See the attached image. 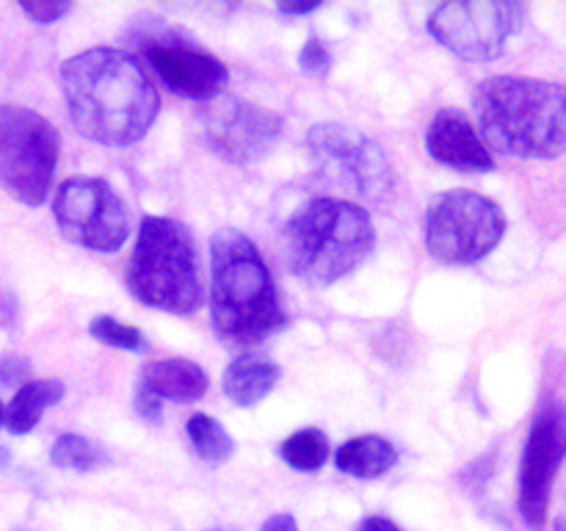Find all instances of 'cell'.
Here are the masks:
<instances>
[{"label": "cell", "instance_id": "25", "mask_svg": "<svg viewBox=\"0 0 566 531\" xmlns=\"http://www.w3.org/2000/svg\"><path fill=\"white\" fill-rule=\"evenodd\" d=\"M136 409L142 418L155 420V424L164 418V402H160L155 393H149L147 387H142V385H138V391H136Z\"/></svg>", "mask_w": 566, "mask_h": 531}, {"label": "cell", "instance_id": "13", "mask_svg": "<svg viewBox=\"0 0 566 531\" xmlns=\"http://www.w3.org/2000/svg\"><path fill=\"white\" fill-rule=\"evenodd\" d=\"M566 459V409L545 404L531 424L520 468V514L531 531H542L551 509L553 481Z\"/></svg>", "mask_w": 566, "mask_h": 531}, {"label": "cell", "instance_id": "4", "mask_svg": "<svg viewBox=\"0 0 566 531\" xmlns=\"http://www.w3.org/2000/svg\"><path fill=\"white\" fill-rule=\"evenodd\" d=\"M374 219L352 199H307L282 230L287 269L310 285L343 280L374 252Z\"/></svg>", "mask_w": 566, "mask_h": 531}, {"label": "cell", "instance_id": "21", "mask_svg": "<svg viewBox=\"0 0 566 531\" xmlns=\"http://www.w3.org/2000/svg\"><path fill=\"white\" fill-rule=\"evenodd\" d=\"M50 459H53V465H59V468L83 473V470L99 468V465L105 462V451L97 446V442L88 440V437L75 435V431H66V435H61L59 440L53 442V448H50Z\"/></svg>", "mask_w": 566, "mask_h": 531}, {"label": "cell", "instance_id": "3", "mask_svg": "<svg viewBox=\"0 0 566 531\" xmlns=\"http://www.w3.org/2000/svg\"><path fill=\"white\" fill-rule=\"evenodd\" d=\"M210 321L232 346H254L285 326L274 277L252 238L224 227L210 238Z\"/></svg>", "mask_w": 566, "mask_h": 531}, {"label": "cell", "instance_id": "31", "mask_svg": "<svg viewBox=\"0 0 566 531\" xmlns=\"http://www.w3.org/2000/svg\"><path fill=\"white\" fill-rule=\"evenodd\" d=\"M3 418H6V407H3V402H0V426H3Z\"/></svg>", "mask_w": 566, "mask_h": 531}, {"label": "cell", "instance_id": "20", "mask_svg": "<svg viewBox=\"0 0 566 531\" xmlns=\"http://www.w3.org/2000/svg\"><path fill=\"white\" fill-rule=\"evenodd\" d=\"M282 459L291 465L293 470H304V473H315L329 459V437L318 426H307L287 437L280 446Z\"/></svg>", "mask_w": 566, "mask_h": 531}, {"label": "cell", "instance_id": "1", "mask_svg": "<svg viewBox=\"0 0 566 531\" xmlns=\"http://www.w3.org/2000/svg\"><path fill=\"white\" fill-rule=\"evenodd\" d=\"M61 88L77 133L105 147L142 142L160 108L142 61L119 48H88L66 59Z\"/></svg>", "mask_w": 566, "mask_h": 531}, {"label": "cell", "instance_id": "18", "mask_svg": "<svg viewBox=\"0 0 566 531\" xmlns=\"http://www.w3.org/2000/svg\"><path fill=\"white\" fill-rule=\"evenodd\" d=\"M335 462L348 476H357V479H379L387 470L396 468L398 448L381 435H359L337 448Z\"/></svg>", "mask_w": 566, "mask_h": 531}, {"label": "cell", "instance_id": "10", "mask_svg": "<svg viewBox=\"0 0 566 531\" xmlns=\"http://www.w3.org/2000/svg\"><path fill=\"white\" fill-rule=\"evenodd\" d=\"M59 230L77 247L116 252L130 236V214L119 194L99 177H70L53 199Z\"/></svg>", "mask_w": 566, "mask_h": 531}, {"label": "cell", "instance_id": "5", "mask_svg": "<svg viewBox=\"0 0 566 531\" xmlns=\"http://www.w3.org/2000/svg\"><path fill=\"white\" fill-rule=\"evenodd\" d=\"M127 288L138 302L166 313L191 315L202 308L205 288L197 247L180 219L144 216L127 266Z\"/></svg>", "mask_w": 566, "mask_h": 531}, {"label": "cell", "instance_id": "9", "mask_svg": "<svg viewBox=\"0 0 566 531\" xmlns=\"http://www.w3.org/2000/svg\"><path fill=\"white\" fill-rule=\"evenodd\" d=\"M133 39L142 48L155 75L175 94L202 100V103L224 94L227 83H230L227 64L208 50L197 48L186 33L164 25L160 20H147L138 25Z\"/></svg>", "mask_w": 566, "mask_h": 531}, {"label": "cell", "instance_id": "12", "mask_svg": "<svg viewBox=\"0 0 566 531\" xmlns=\"http://www.w3.org/2000/svg\"><path fill=\"white\" fill-rule=\"evenodd\" d=\"M202 138L219 158L230 164H254L280 144L285 119L276 111L235 94L208 100L199 114Z\"/></svg>", "mask_w": 566, "mask_h": 531}, {"label": "cell", "instance_id": "30", "mask_svg": "<svg viewBox=\"0 0 566 531\" xmlns=\"http://www.w3.org/2000/svg\"><path fill=\"white\" fill-rule=\"evenodd\" d=\"M556 531H566V518L556 520Z\"/></svg>", "mask_w": 566, "mask_h": 531}, {"label": "cell", "instance_id": "8", "mask_svg": "<svg viewBox=\"0 0 566 531\" xmlns=\"http://www.w3.org/2000/svg\"><path fill=\"white\" fill-rule=\"evenodd\" d=\"M315 171L329 186L357 199H381L392 186V166L376 138L337 122H321L307 133Z\"/></svg>", "mask_w": 566, "mask_h": 531}, {"label": "cell", "instance_id": "29", "mask_svg": "<svg viewBox=\"0 0 566 531\" xmlns=\"http://www.w3.org/2000/svg\"><path fill=\"white\" fill-rule=\"evenodd\" d=\"M321 9L318 0H310V3H282L280 11L282 14H307V11Z\"/></svg>", "mask_w": 566, "mask_h": 531}, {"label": "cell", "instance_id": "24", "mask_svg": "<svg viewBox=\"0 0 566 531\" xmlns=\"http://www.w3.org/2000/svg\"><path fill=\"white\" fill-rule=\"evenodd\" d=\"M20 9L39 25H50V22H59L72 9V3L70 0H39V3L25 0V3H20Z\"/></svg>", "mask_w": 566, "mask_h": 531}, {"label": "cell", "instance_id": "26", "mask_svg": "<svg viewBox=\"0 0 566 531\" xmlns=\"http://www.w3.org/2000/svg\"><path fill=\"white\" fill-rule=\"evenodd\" d=\"M28 363L22 357H17V354H6L3 360H0V382H6V385H17V382H22L28 376ZM25 385V382H22Z\"/></svg>", "mask_w": 566, "mask_h": 531}, {"label": "cell", "instance_id": "28", "mask_svg": "<svg viewBox=\"0 0 566 531\" xmlns=\"http://www.w3.org/2000/svg\"><path fill=\"white\" fill-rule=\"evenodd\" d=\"M359 531H403L401 525L392 523L390 518H381V514H374V518H365Z\"/></svg>", "mask_w": 566, "mask_h": 531}, {"label": "cell", "instance_id": "15", "mask_svg": "<svg viewBox=\"0 0 566 531\" xmlns=\"http://www.w3.org/2000/svg\"><path fill=\"white\" fill-rule=\"evenodd\" d=\"M208 374L199 363L186 357H169V360H155L144 368L142 387L164 402L171 398L177 404H191L208 393Z\"/></svg>", "mask_w": 566, "mask_h": 531}, {"label": "cell", "instance_id": "6", "mask_svg": "<svg viewBox=\"0 0 566 531\" xmlns=\"http://www.w3.org/2000/svg\"><path fill=\"white\" fill-rule=\"evenodd\" d=\"M61 133L25 105H0V186L22 205H42L53 186Z\"/></svg>", "mask_w": 566, "mask_h": 531}, {"label": "cell", "instance_id": "2", "mask_svg": "<svg viewBox=\"0 0 566 531\" xmlns=\"http://www.w3.org/2000/svg\"><path fill=\"white\" fill-rule=\"evenodd\" d=\"M484 144L512 158L551 160L566 153V83L492 75L475 88Z\"/></svg>", "mask_w": 566, "mask_h": 531}, {"label": "cell", "instance_id": "11", "mask_svg": "<svg viewBox=\"0 0 566 531\" xmlns=\"http://www.w3.org/2000/svg\"><path fill=\"white\" fill-rule=\"evenodd\" d=\"M523 6L509 0H457L429 17V31L442 48L464 61H492L523 25Z\"/></svg>", "mask_w": 566, "mask_h": 531}, {"label": "cell", "instance_id": "23", "mask_svg": "<svg viewBox=\"0 0 566 531\" xmlns=\"http://www.w3.org/2000/svg\"><path fill=\"white\" fill-rule=\"evenodd\" d=\"M298 66H302V72H307V75L324 77L326 72L332 70L329 48H326L318 37H310L307 44L302 48V53H298Z\"/></svg>", "mask_w": 566, "mask_h": 531}, {"label": "cell", "instance_id": "19", "mask_svg": "<svg viewBox=\"0 0 566 531\" xmlns=\"http://www.w3.org/2000/svg\"><path fill=\"white\" fill-rule=\"evenodd\" d=\"M188 437H191V446L205 462L221 465L235 454V440H232L230 431L219 424L216 418H210L208 413H193L186 424Z\"/></svg>", "mask_w": 566, "mask_h": 531}, {"label": "cell", "instance_id": "22", "mask_svg": "<svg viewBox=\"0 0 566 531\" xmlns=\"http://www.w3.org/2000/svg\"><path fill=\"white\" fill-rule=\"evenodd\" d=\"M94 341L105 343V346L122 348V352H147L149 343L144 332L133 324H122L114 315H94L88 324Z\"/></svg>", "mask_w": 566, "mask_h": 531}, {"label": "cell", "instance_id": "27", "mask_svg": "<svg viewBox=\"0 0 566 531\" xmlns=\"http://www.w3.org/2000/svg\"><path fill=\"white\" fill-rule=\"evenodd\" d=\"M260 531H298V523L291 512H276L265 520Z\"/></svg>", "mask_w": 566, "mask_h": 531}, {"label": "cell", "instance_id": "7", "mask_svg": "<svg viewBox=\"0 0 566 531\" xmlns=\"http://www.w3.org/2000/svg\"><path fill=\"white\" fill-rule=\"evenodd\" d=\"M506 236V214L495 199L470 188H451L431 197L426 243L431 258L448 266L484 260Z\"/></svg>", "mask_w": 566, "mask_h": 531}, {"label": "cell", "instance_id": "17", "mask_svg": "<svg viewBox=\"0 0 566 531\" xmlns=\"http://www.w3.org/2000/svg\"><path fill=\"white\" fill-rule=\"evenodd\" d=\"M64 393L66 387L61 379H28L25 385L17 387L14 398L6 407L3 426L11 435H28V431L36 429L44 409L59 404Z\"/></svg>", "mask_w": 566, "mask_h": 531}, {"label": "cell", "instance_id": "14", "mask_svg": "<svg viewBox=\"0 0 566 531\" xmlns=\"http://www.w3.org/2000/svg\"><path fill=\"white\" fill-rule=\"evenodd\" d=\"M426 147H429L431 158L457 171L484 175V171L495 169L490 147L462 108L437 111L429 133H426Z\"/></svg>", "mask_w": 566, "mask_h": 531}, {"label": "cell", "instance_id": "16", "mask_svg": "<svg viewBox=\"0 0 566 531\" xmlns=\"http://www.w3.org/2000/svg\"><path fill=\"white\" fill-rule=\"evenodd\" d=\"M282 379V368L260 354H241L224 371V393L238 407H254L263 402L276 382Z\"/></svg>", "mask_w": 566, "mask_h": 531}]
</instances>
